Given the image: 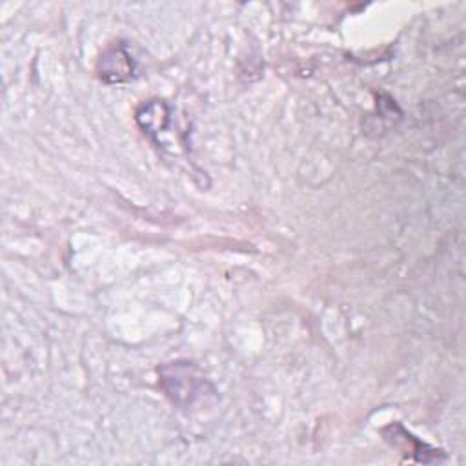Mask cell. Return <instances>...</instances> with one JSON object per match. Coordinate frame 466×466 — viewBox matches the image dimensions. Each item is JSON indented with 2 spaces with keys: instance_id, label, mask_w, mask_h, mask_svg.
Returning <instances> with one entry per match:
<instances>
[{
  "instance_id": "3957f363",
  "label": "cell",
  "mask_w": 466,
  "mask_h": 466,
  "mask_svg": "<svg viewBox=\"0 0 466 466\" xmlns=\"http://www.w3.org/2000/svg\"><path fill=\"white\" fill-rule=\"evenodd\" d=\"M96 73L106 84H122L131 80L135 73V62L122 44H115L107 47L98 58Z\"/></svg>"
},
{
  "instance_id": "6da1fadb",
  "label": "cell",
  "mask_w": 466,
  "mask_h": 466,
  "mask_svg": "<svg viewBox=\"0 0 466 466\" xmlns=\"http://www.w3.org/2000/svg\"><path fill=\"white\" fill-rule=\"evenodd\" d=\"M158 371L162 390L175 404L182 408H187L200 399L206 390H213L191 362H171L162 366Z\"/></svg>"
},
{
  "instance_id": "277c9868",
  "label": "cell",
  "mask_w": 466,
  "mask_h": 466,
  "mask_svg": "<svg viewBox=\"0 0 466 466\" xmlns=\"http://www.w3.org/2000/svg\"><path fill=\"white\" fill-rule=\"evenodd\" d=\"M135 118H137L138 126L144 129V133H147L149 137H157L167 127V124L171 120V113H169V107L166 102L147 100L138 106Z\"/></svg>"
},
{
  "instance_id": "7a4b0ae2",
  "label": "cell",
  "mask_w": 466,
  "mask_h": 466,
  "mask_svg": "<svg viewBox=\"0 0 466 466\" xmlns=\"http://www.w3.org/2000/svg\"><path fill=\"white\" fill-rule=\"evenodd\" d=\"M382 435L391 446L399 448L410 459H415L419 462H439L444 459V453H441V450H435L426 442L419 441L417 437H413L410 431H406V428L400 422L386 426L382 430Z\"/></svg>"
}]
</instances>
